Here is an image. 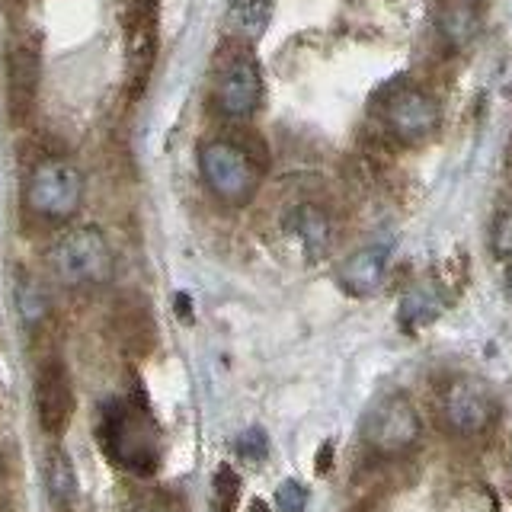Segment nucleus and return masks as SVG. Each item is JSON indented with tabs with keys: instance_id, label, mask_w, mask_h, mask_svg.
<instances>
[{
	"instance_id": "nucleus-1",
	"label": "nucleus",
	"mask_w": 512,
	"mask_h": 512,
	"mask_svg": "<svg viewBox=\"0 0 512 512\" xmlns=\"http://www.w3.org/2000/svg\"><path fill=\"white\" fill-rule=\"evenodd\" d=\"M26 205L45 221H68L84 205V173L71 160H42L26 180Z\"/></svg>"
},
{
	"instance_id": "nucleus-2",
	"label": "nucleus",
	"mask_w": 512,
	"mask_h": 512,
	"mask_svg": "<svg viewBox=\"0 0 512 512\" xmlns=\"http://www.w3.org/2000/svg\"><path fill=\"white\" fill-rule=\"evenodd\" d=\"M55 276L71 288L103 285L112 276V253L100 228L77 224L64 234L52 250Z\"/></svg>"
},
{
	"instance_id": "nucleus-3",
	"label": "nucleus",
	"mask_w": 512,
	"mask_h": 512,
	"mask_svg": "<svg viewBox=\"0 0 512 512\" xmlns=\"http://www.w3.org/2000/svg\"><path fill=\"white\" fill-rule=\"evenodd\" d=\"M154 429L135 413L128 404H109L103 410V426H100V445L106 455L122 464L128 471H151L157 464V445H154Z\"/></svg>"
},
{
	"instance_id": "nucleus-4",
	"label": "nucleus",
	"mask_w": 512,
	"mask_h": 512,
	"mask_svg": "<svg viewBox=\"0 0 512 512\" xmlns=\"http://www.w3.org/2000/svg\"><path fill=\"white\" fill-rule=\"evenodd\" d=\"M199 173L205 186L228 205L250 202L256 183H260L250 154L237 148L234 141H205L199 148Z\"/></svg>"
},
{
	"instance_id": "nucleus-5",
	"label": "nucleus",
	"mask_w": 512,
	"mask_h": 512,
	"mask_svg": "<svg viewBox=\"0 0 512 512\" xmlns=\"http://www.w3.org/2000/svg\"><path fill=\"white\" fill-rule=\"evenodd\" d=\"M362 439L378 455H400L420 439V413L404 394H384L365 410Z\"/></svg>"
},
{
	"instance_id": "nucleus-6",
	"label": "nucleus",
	"mask_w": 512,
	"mask_h": 512,
	"mask_svg": "<svg viewBox=\"0 0 512 512\" xmlns=\"http://www.w3.org/2000/svg\"><path fill=\"white\" fill-rule=\"evenodd\" d=\"M36 416L39 426L52 439H58L68 429L74 416V388L71 375L61 359H45L36 372Z\"/></svg>"
},
{
	"instance_id": "nucleus-7",
	"label": "nucleus",
	"mask_w": 512,
	"mask_h": 512,
	"mask_svg": "<svg viewBox=\"0 0 512 512\" xmlns=\"http://www.w3.org/2000/svg\"><path fill=\"white\" fill-rule=\"evenodd\" d=\"M442 413H445L448 426L461 432V436H477V432H484L496 416V400L487 391L484 381L458 378L445 388Z\"/></svg>"
},
{
	"instance_id": "nucleus-8",
	"label": "nucleus",
	"mask_w": 512,
	"mask_h": 512,
	"mask_svg": "<svg viewBox=\"0 0 512 512\" xmlns=\"http://www.w3.org/2000/svg\"><path fill=\"white\" fill-rule=\"evenodd\" d=\"M263 100V77L250 55H237L221 68L215 84V103L224 116L247 119Z\"/></svg>"
},
{
	"instance_id": "nucleus-9",
	"label": "nucleus",
	"mask_w": 512,
	"mask_h": 512,
	"mask_svg": "<svg viewBox=\"0 0 512 512\" xmlns=\"http://www.w3.org/2000/svg\"><path fill=\"white\" fill-rule=\"evenodd\" d=\"M384 116H388V128H391V135L397 141L416 144V141H423V138H429L432 132H436L439 106H436V100H432L429 93L407 87V90H400V93L391 96L388 112H384Z\"/></svg>"
},
{
	"instance_id": "nucleus-10",
	"label": "nucleus",
	"mask_w": 512,
	"mask_h": 512,
	"mask_svg": "<svg viewBox=\"0 0 512 512\" xmlns=\"http://www.w3.org/2000/svg\"><path fill=\"white\" fill-rule=\"evenodd\" d=\"M391 247L388 244H372L362 247L352 256H346L340 272H336V282H340L343 292L352 298H368L375 295L378 288L388 279V266H391Z\"/></svg>"
},
{
	"instance_id": "nucleus-11",
	"label": "nucleus",
	"mask_w": 512,
	"mask_h": 512,
	"mask_svg": "<svg viewBox=\"0 0 512 512\" xmlns=\"http://www.w3.org/2000/svg\"><path fill=\"white\" fill-rule=\"evenodd\" d=\"M269 20H272V0H231L228 4V29L244 42L263 39Z\"/></svg>"
},
{
	"instance_id": "nucleus-12",
	"label": "nucleus",
	"mask_w": 512,
	"mask_h": 512,
	"mask_svg": "<svg viewBox=\"0 0 512 512\" xmlns=\"http://www.w3.org/2000/svg\"><path fill=\"white\" fill-rule=\"evenodd\" d=\"M288 228L298 234L304 250H308L314 260L327 253V247H330V221L317 205H298L292 212V221H288Z\"/></svg>"
},
{
	"instance_id": "nucleus-13",
	"label": "nucleus",
	"mask_w": 512,
	"mask_h": 512,
	"mask_svg": "<svg viewBox=\"0 0 512 512\" xmlns=\"http://www.w3.org/2000/svg\"><path fill=\"white\" fill-rule=\"evenodd\" d=\"M48 500H52L58 509H68L74 503V493H77V474L71 468V461L64 452H52L48 455Z\"/></svg>"
},
{
	"instance_id": "nucleus-14",
	"label": "nucleus",
	"mask_w": 512,
	"mask_h": 512,
	"mask_svg": "<svg viewBox=\"0 0 512 512\" xmlns=\"http://www.w3.org/2000/svg\"><path fill=\"white\" fill-rule=\"evenodd\" d=\"M237 496H240V477L231 471V464H221L212 484V512H234Z\"/></svg>"
},
{
	"instance_id": "nucleus-15",
	"label": "nucleus",
	"mask_w": 512,
	"mask_h": 512,
	"mask_svg": "<svg viewBox=\"0 0 512 512\" xmlns=\"http://www.w3.org/2000/svg\"><path fill=\"white\" fill-rule=\"evenodd\" d=\"M439 314V301L426 295L423 288H416V292H410L404 298V308H400V317L407 320V324H426V320H432Z\"/></svg>"
},
{
	"instance_id": "nucleus-16",
	"label": "nucleus",
	"mask_w": 512,
	"mask_h": 512,
	"mask_svg": "<svg viewBox=\"0 0 512 512\" xmlns=\"http://www.w3.org/2000/svg\"><path fill=\"white\" fill-rule=\"evenodd\" d=\"M308 487L301 480H282L279 490H276V506L279 512H304L308 509Z\"/></svg>"
},
{
	"instance_id": "nucleus-17",
	"label": "nucleus",
	"mask_w": 512,
	"mask_h": 512,
	"mask_svg": "<svg viewBox=\"0 0 512 512\" xmlns=\"http://www.w3.org/2000/svg\"><path fill=\"white\" fill-rule=\"evenodd\" d=\"M234 448H237V455H240V458H247L250 464L263 461V455H266V432H263V429H247V432H240L237 442H234Z\"/></svg>"
},
{
	"instance_id": "nucleus-18",
	"label": "nucleus",
	"mask_w": 512,
	"mask_h": 512,
	"mask_svg": "<svg viewBox=\"0 0 512 512\" xmlns=\"http://www.w3.org/2000/svg\"><path fill=\"white\" fill-rule=\"evenodd\" d=\"M493 250L503 260H512V212H503L493 221Z\"/></svg>"
},
{
	"instance_id": "nucleus-19",
	"label": "nucleus",
	"mask_w": 512,
	"mask_h": 512,
	"mask_svg": "<svg viewBox=\"0 0 512 512\" xmlns=\"http://www.w3.org/2000/svg\"><path fill=\"white\" fill-rule=\"evenodd\" d=\"M506 285H509V292H512V260H509V269H506Z\"/></svg>"
},
{
	"instance_id": "nucleus-20",
	"label": "nucleus",
	"mask_w": 512,
	"mask_h": 512,
	"mask_svg": "<svg viewBox=\"0 0 512 512\" xmlns=\"http://www.w3.org/2000/svg\"><path fill=\"white\" fill-rule=\"evenodd\" d=\"M250 512H269V509H266V503H253Z\"/></svg>"
}]
</instances>
